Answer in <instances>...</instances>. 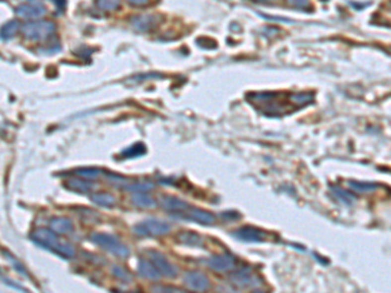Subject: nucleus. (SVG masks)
Segmentation results:
<instances>
[{"instance_id": "obj_1", "label": "nucleus", "mask_w": 391, "mask_h": 293, "mask_svg": "<svg viewBox=\"0 0 391 293\" xmlns=\"http://www.w3.org/2000/svg\"><path fill=\"white\" fill-rule=\"evenodd\" d=\"M30 238L34 241L35 244H38L39 246L47 249V250L53 251L56 255H59L64 259H70L74 257V248L68 242V241H63L62 238L58 237L56 232H54L51 228H38L35 230L32 234Z\"/></svg>"}, {"instance_id": "obj_2", "label": "nucleus", "mask_w": 391, "mask_h": 293, "mask_svg": "<svg viewBox=\"0 0 391 293\" xmlns=\"http://www.w3.org/2000/svg\"><path fill=\"white\" fill-rule=\"evenodd\" d=\"M90 241L103 250L109 251V253L116 255V257H120V258H127L130 255V249L127 248L126 245L114 234L94 232V234H90Z\"/></svg>"}, {"instance_id": "obj_3", "label": "nucleus", "mask_w": 391, "mask_h": 293, "mask_svg": "<svg viewBox=\"0 0 391 293\" xmlns=\"http://www.w3.org/2000/svg\"><path fill=\"white\" fill-rule=\"evenodd\" d=\"M171 231V226L157 218H147L133 227V232L141 237H158L164 236Z\"/></svg>"}, {"instance_id": "obj_4", "label": "nucleus", "mask_w": 391, "mask_h": 293, "mask_svg": "<svg viewBox=\"0 0 391 293\" xmlns=\"http://www.w3.org/2000/svg\"><path fill=\"white\" fill-rule=\"evenodd\" d=\"M55 24L53 21L28 22L22 26V34L30 41H43L55 33Z\"/></svg>"}, {"instance_id": "obj_5", "label": "nucleus", "mask_w": 391, "mask_h": 293, "mask_svg": "<svg viewBox=\"0 0 391 293\" xmlns=\"http://www.w3.org/2000/svg\"><path fill=\"white\" fill-rule=\"evenodd\" d=\"M147 255H149L150 261L153 262V265L158 269V271L161 272L162 276L175 278V276L178 275V269H176L172 263H170V261H168L162 253H159V251L157 250H149L147 251Z\"/></svg>"}, {"instance_id": "obj_6", "label": "nucleus", "mask_w": 391, "mask_h": 293, "mask_svg": "<svg viewBox=\"0 0 391 293\" xmlns=\"http://www.w3.org/2000/svg\"><path fill=\"white\" fill-rule=\"evenodd\" d=\"M231 280L239 288H259L261 282L249 269H241L231 275Z\"/></svg>"}, {"instance_id": "obj_7", "label": "nucleus", "mask_w": 391, "mask_h": 293, "mask_svg": "<svg viewBox=\"0 0 391 293\" xmlns=\"http://www.w3.org/2000/svg\"><path fill=\"white\" fill-rule=\"evenodd\" d=\"M175 218H180V219H185V220H191V222H197L199 224H213L215 222V217L213 214L209 213V211H205V210L201 209H196V207H189L185 213L178 214V215H174Z\"/></svg>"}, {"instance_id": "obj_8", "label": "nucleus", "mask_w": 391, "mask_h": 293, "mask_svg": "<svg viewBox=\"0 0 391 293\" xmlns=\"http://www.w3.org/2000/svg\"><path fill=\"white\" fill-rule=\"evenodd\" d=\"M183 280H184V284L188 287L189 290L202 292V291H207L210 288L209 279H207L206 275H203L202 272H198V271L185 272Z\"/></svg>"}, {"instance_id": "obj_9", "label": "nucleus", "mask_w": 391, "mask_h": 293, "mask_svg": "<svg viewBox=\"0 0 391 293\" xmlns=\"http://www.w3.org/2000/svg\"><path fill=\"white\" fill-rule=\"evenodd\" d=\"M232 236L238 240L247 241V242H262L266 238L265 232L255 227H241L232 232Z\"/></svg>"}, {"instance_id": "obj_10", "label": "nucleus", "mask_w": 391, "mask_h": 293, "mask_svg": "<svg viewBox=\"0 0 391 293\" xmlns=\"http://www.w3.org/2000/svg\"><path fill=\"white\" fill-rule=\"evenodd\" d=\"M206 265L209 266L210 269L218 272H224L230 271L234 269L235 266V258L230 254H218L210 257L206 261Z\"/></svg>"}, {"instance_id": "obj_11", "label": "nucleus", "mask_w": 391, "mask_h": 293, "mask_svg": "<svg viewBox=\"0 0 391 293\" xmlns=\"http://www.w3.org/2000/svg\"><path fill=\"white\" fill-rule=\"evenodd\" d=\"M161 206L163 207L166 211H170L174 215H178V214L185 213L187 210L189 209V203L183 201V199L178 198V197H174V195H164V197H161Z\"/></svg>"}, {"instance_id": "obj_12", "label": "nucleus", "mask_w": 391, "mask_h": 293, "mask_svg": "<svg viewBox=\"0 0 391 293\" xmlns=\"http://www.w3.org/2000/svg\"><path fill=\"white\" fill-rule=\"evenodd\" d=\"M159 22V17L157 16H151V14H142V16H136L130 20L132 28L137 32L145 33L153 30Z\"/></svg>"}, {"instance_id": "obj_13", "label": "nucleus", "mask_w": 391, "mask_h": 293, "mask_svg": "<svg viewBox=\"0 0 391 293\" xmlns=\"http://www.w3.org/2000/svg\"><path fill=\"white\" fill-rule=\"evenodd\" d=\"M16 13L24 18H38L46 13V9L41 4H21L16 7Z\"/></svg>"}, {"instance_id": "obj_14", "label": "nucleus", "mask_w": 391, "mask_h": 293, "mask_svg": "<svg viewBox=\"0 0 391 293\" xmlns=\"http://www.w3.org/2000/svg\"><path fill=\"white\" fill-rule=\"evenodd\" d=\"M137 271L140 274V276L145 278L149 280H159L161 279V272L158 271V269L153 265V262L147 261L145 258H141L137 263Z\"/></svg>"}, {"instance_id": "obj_15", "label": "nucleus", "mask_w": 391, "mask_h": 293, "mask_svg": "<svg viewBox=\"0 0 391 293\" xmlns=\"http://www.w3.org/2000/svg\"><path fill=\"white\" fill-rule=\"evenodd\" d=\"M50 228L58 234H66L73 231V223L68 218H53L50 220Z\"/></svg>"}, {"instance_id": "obj_16", "label": "nucleus", "mask_w": 391, "mask_h": 293, "mask_svg": "<svg viewBox=\"0 0 391 293\" xmlns=\"http://www.w3.org/2000/svg\"><path fill=\"white\" fill-rule=\"evenodd\" d=\"M66 188L70 189V190H74V192L86 193L90 192L91 189L94 188V185H93L90 180H86V178L72 177L66 181Z\"/></svg>"}, {"instance_id": "obj_17", "label": "nucleus", "mask_w": 391, "mask_h": 293, "mask_svg": "<svg viewBox=\"0 0 391 293\" xmlns=\"http://www.w3.org/2000/svg\"><path fill=\"white\" fill-rule=\"evenodd\" d=\"M178 240L182 244L188 245V246H195V248L203 245V238L197 234H193V232H183V234L178 236Z\"/></svg>"}, {"instance_id": "obj_18", "label": "nucleus", "mask_w": 391, "mask_h": 293, "mask_svg": "<svg viewBox=\"0 0 391 293\" xmlns=\"http://www.w3.org/2000/svg\"><path fill=\"white\" fill-rule=\"evenodd\" d=\"M132 203L140 209H150V207L155 206L154 198H151L150 195L145 194V193H134L132 195Z\"/></svg>"}, {"instance_id": "obj_19", "label": "nucleus", "mask_w": 391, "mask_h": 293, "mask_svg": "<svg viewBox=\"0 0 391 293\" xmlns=\"http://www.w3.org/2000/svg\"><path fill=\"white\" fill-rule=\"evenodd\" d=\"M90 199L95 205L103 207H112L115 206V198L114 195L109 194V193H94L90 195Z\"/></svg>"}, {"instance_id": "obj_20", "label": "nucleus", "mask_w": 391, "mask_h": 293, "mask_svg": "<svg viewBox=\"0 0 391 293\" xmlns=\"http://www.w3.org/2000/svg\"><path fill=\"white\" fill-rule=\"evenodd\" d=\"M74 174H76L77 176H80V177L93 181V180L98 178L99 176H102V175H106V172L103 171V170H99V168L85 167V168H80V170H76Z\"/></svg>"}, {"instance_id": "obj_21", "label": "nucleus", "mask_w": 391, "mask_h": 293, "mask_svg": "<svg viewBox=\"0 0 391 293\" xmlns=\"http://www.w3.org/2000/svg\"><path fill=\"white\" fill-rule=\"evenodd\" d=\"M348 186L357 193H370V192H374L380 185L374 184V182L353 181L352 180V181H348Z\"/></svg>"}, {"instance_id": "obj_22", "label": "nucleus", "mask_w": 391, "mask_h": 293, "mask_svg": "<svg viewBox=\"0 0 391 293\" xmlns=\"http://www.w3.org/2000/svg\"><path fill=\"white\" fill-rule=\"evenodd\" d=\"M145 153H146V147H145V145L141 142H137L123 151L122 155L124 158H137L143 155Z\"/></svg>"}, {"instance_id": "obj_23", "label": "nucleus", "mask_w": 391, "mask_h": 293, "mask_svg": "<svg viewBox=\"0 0 391 293\" xmlns=\"http://www.w3.org/2000/svg\"><path fill=\"white\" fill-rule=\"evenodd\" d=\"M331 193L339 202L344 203V205H352L355 202V197L352 194H349L348 192H346V190H343V189L331 186Z\"/></svg>"}, {"instance_id": "obj_24", "label": "nucleus", "mask_w": 391, "mask_h": 293, "mask_svg": "<svg viewBox=\"0 0 391 293\" xmlns=\"http://www.w3.org/2000/svg\"><path fill=\"white\" fill-rule=\"evenodd\" d=\"M18 29V22L17 21H9L4 25L1 28V39L3 41H9L11 38H13V35L16 34Z\"/></svg>"}, {"instance_id": "obj_25", "label": "nucleus", "mask_w": 391, "mask_h": 293, "mask_svg": "<svg viewBox=\"0 0 391 293\" xmlns=\"http://www.w3.org/2000/svg\"><path fill=\"white\" fill-rule=\"evenodd\" d=\"M150 189H153V184H149V182H136V184H130L127 186V190L134 193H145Z\"/></svg>"}, {"instance_id": "obj_26", "label": "nucleus", "mask_w": 391, "mask_h": 293, "mask_svg": "<svg viewBox=\"0 0 391 293\" xmlns=\"http://www.w3.org/2000/svg\"><path fill=\"white\" fill-rule=\"evenodd\" d=\"M97 5L103 11H114L120 5V0H97Z\"/></svg>"}, {"instance_id": "obj_27", "label": "nucleus", "mask_w": 391, "mask_h": 293, "mask_svg": "<svg viewBox=\"0 0 391 293\" xmlns=\"http://www.w3.org/2000/svg\"><path fill=\"white\" fill-rule=\"evenodd\" d=\"M112 274H114L118 279L122 280V282L130 283V275L128 274V271H126V270L120 267V266H114V267H112Z\"/></svg>"}, {"instance_id": "obj_28", "label": "nucleus", "mask_w": 391, "mask_h": 293, "mask_svg": "<svg viewBox=\"0 0 391 293\" xmlns=\"http://www.w3.org/2000/svg\"><path fill=\"white\" fill-rule=\"evenodd\" d=\"M3 254L5 255V257H7V259H8V261L11 262V263H12V266H13L14 269L17 270V271L20 272V274H21V275H24V276H26V278H28V276H29V275H28V272L25 271V269H24V267H22V265H20V263H18V261H17V259H14L13 257H12V255L9 254V253H8V251H3Z\"/></svg>"}, {"instance_id": "obj_29", "label": "nucleus", "mask_w": 391, "mask_h": 293, "mask_svg": "<svg viewBox=\"0 0 391 293\" xmlns=\"http://www.w3.org/2000/svg\"><path fill=\"white\" fill-rule=\"evenodd\" d=\"M291 5L299 8V9H307L309 7V1L308 0H287Z\"/></svg>"}, {"instance_id": "obj_30", "label": "nucleus", "mask_w": 391, "mask_h": 293, "mask_svg": "<svg viewBox=\"0 0 391 293\" xmlns=\"http://www.w3.org/2000/svg\"><path fill=\"white\" fill-rule=\"evenodd\" d=\"M220 217L223 218V220H238L240 215L238 213H235V211H227V213L220 214Z\"/></svg>"}, {"instance_id": "obj_31", "label": "nucleus", "mask_w": 391, "mask_h": 293, "mask_svg": "<svg viewBox=\"0 0 391 293\" xmlns=\"http://www.w3.org/2000/svg\"><path fill=\"white\" fill-rule=\"evenodd\" d=\"M127 1L132 5H137V7H143V5H147L150 3V0H127Z\"/></svg>"}, {"instance_id": "obj_32", "label": "nucleus", "mask_w": 391, "mask_h": 293, "mask_svg": "<svg viewBox=\"0 0 391 293\" xmlns=\"http://www.w3.org/2000/svg\"><path fill=\"white\" fill-rule=\"evenodd\" d=\"M53 3L55 4L56 8H58L60 12H63L66 7V0H53Z\"/></svg>"}, {"instance_id": "obj_33", "label": "nucleus", "mask_w": 391, "mask_h": 293, "mask_svg": "<svg viewBox=\"0 0 391 293\" xmlns=\"http://www.w3.org/2000/svg\"><path fill=\"white\" fill-rule=\"evenodd\" d=\"M153 291H155V292H180V290H178V288H171V287H157V288H153Z\"/></svg>"}, {"instance_id": "obj_34", "label": "nucleus", "mask_w": 391, "mask_h": 293, "mask_svg": "<svg viewBox=\"0 0 391 293\" xmlns=\"http://www.w3.org/2000/svg\"><path fill=\"white\" fill-rule=\"evenodd\" d=\"M255 1H259V3H266V1H270V0H255Z\"/></svg>"}]
</instances>
